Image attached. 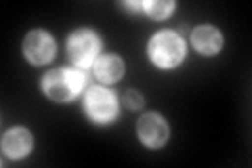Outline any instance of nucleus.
Masks as SVG:
<instances>
[{"label": "nucleus", "mask_w": 252, "mask_h": 168, "mask_svg": "<svg viewBox=\"0 0 252 168\" xmlns=\"http://www.w3.org/2000/svg\"><path fill=\"white\" fill-rule=\"evenodd\" d=\"M23 51L32 63H46L55 53V42L46 32H32L23 42Z\"/></svg>", "instance_id": "nucleus-5"}, {"label": "nucleus", "mask_w": 252, "mask_h": 168, "mask_svg": "<svg viewBox=\"0 0 252 168\" xmlns=\"http://www.w3.org/2000/svg\"><path fill=\"white\" fill-rule=\"evenodd\" d=\"M124 103H126L128 107L137 109V107L143 105V97H141L137 91H126V95H124Z\"/></svg>", "instance_id": "nucleus-11"}, {"label": "nucleus", "mask_w": 252, "mask_h": 168, "mask_svg": "<svg viewBox=\"0 0 252 168\" xmlns=\"http://www.w3.org/2000/svg\"><path fill=\"white\" fill-rule=\"evenodd\" d=\"M116 109H118V103L112 91L107 89H93L86 95V111L93 120L97 122H107L116 116Z\"/></svg>", "instance_id": "nucleus-3"}, {"label": "nucleus", "mask_w": 252, "mask_h": 168, "mask_svg": "<svg viewBox=\"0 0 252 168\" xmlns=\"http://www.w3.org/2000/svg\"><path fill=\"white\" fill-rule=\"evenodd\" d=\"M185 46L175 32H160L149 40V55L160 67H175L183 59Z\"/></svg>", "instance_id": "nucleus-2"}, {"label": "nucleus", "mask_w": 252, "mask_h": 168, "mask_svg": "<svg viewBox=\"0 0 252 168\" xmlns=\"http://www.w3.org/2000/svg\"><path fill=\"white\" fill-rule=\"evenodd\" d=\"M122 61L114 57V55H107V57H103L99 63H97V76L103 80V82H114V80H118L122 76Z\"/></svg>", "instance_id": "nucleus-9"}, {"label": "nucleus", "mask_w": 252, "mask_h": 168, "mask_svg": "<svg viewBox=\"0 0 252 168\" xmlns=\"http://www.w3.org/2000/svg\"><path fill=\"white\" fill-rule=\"evenodd\" d=\"M143 9L152 15V17L156 19H164V17H168L170 11H172V2H164V0H160V2H147Z\"/></svg>", "instance_id": "nucleus-10"}, {"label": "nucleus", "mask_w": 252, "mask_h": 168, "mask_svg": "<svg viewBox=\"0 0 252 168\" xmlns=\"http://www.w3.org/2000/svg\"><path fill=\"white\" fill-rule=\"evenodd\" d=\"M139 137L149 147L162 145L168 137V126L158 114H147L139 120Z\"/></svg>", "instance_id": "nucleus-6"}, {"label": "nucleus", "mask_w": 252, "mask_h": 168, "mask_svg": "<svg viewBox=\"0 0 252 168\" xmlns=\"http://www.w3.org/2000/svg\"><path fill=\"white\" fill-rule=\"evenodd\" d=\"M44 93L53 101H69L80 93L84 76L76 69H53L44 76Z\"/></svg>", "instance_id": "nucleus-1"}, {"label": "nucleus", "mask_w": 252, "mask_h": 168, "mask_svg": "<svg viewBox=\"0 0 252 168\" xmlns=\"http://www.w3.org/2000/svg\"><path fill=\"white\" fill-rule=\"evenodd\" d=\"M193 44H195V49L204 55H215L220 49V44H223V38H220V34L215 28L200 26L193 32Z\"/></svg>", "instance_id": "nucleus-8"}, {"label": "nucleus", "mask_w": 252, "mask_h": 168, "mask_svg": "<svg viewBox=\"0 0 252 168\" xmlns=\"http://www.w3.org/2000/svg\"><path fill=\"white\" fill-rule=\"evenodd\" d=\"M32 147V137L26 129H13L4 134L2 139V149L6 156L11 158H21L26 156Z\"/></svg>", "instance_id": "nucleus-7"}, {"label": "nucleus", "mask_w": 252, "mask_h": 168, "mask_svg": "<svg viewBox=\"0 0 252 168\" xmlns=\"http://www.w3.org/2000/svg\"><path fill=\"white\" fill-rule=\"evenodd\" d=\"M99 53V40L93 32H76L69 38V55L78 66H89Z\"/></svg>", "instance_id": "nucleus-4"}]
</instances>
